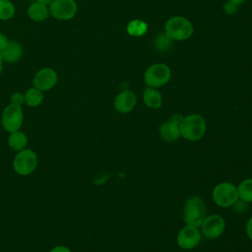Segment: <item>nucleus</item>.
<instances>
[{
  "mask_svg": "<svg viewBox=\"0 0 252 252\" xmlns=\"http://www.w3.org/2000/svg\"><path fill=\"white\" fill-rule=\"evenodd\" d=\"M180 136L188 141L200 140L206 132V121L200 114H190L183 117L179 125Z\"/></svg>",
  "mask_w": 252,
  "mask_h": 252,
  "instance_id": "nucleus-1",
  "label": "nucleus"
},
{
  "mask_svg": "<svg viewBox=\"0 0 252 252\" xmlns=\"http://www.w3.org/2000/svg\"><path fill=\"white\" fill-rule=\"evenodd\" d=\"M206 219V208L201 198L190 197L184 207V220L187 225L199 227Z\"/></svg>",
  "mask_w": 252,
  "mask_h": 252,
  "instance_id": "nucleus-2",
  "label": "nucleus"
},
{
  "mask_svg": "<svg viewBox=\"0 0 252 252\" xmlns=\"http://www.w3.org/2000/svg\"><path fill=\"white\" fill-rule=\"evenodd\" d=\"M37 165V156L32 149H24L16 154L13 159L14 171L22 176L32 174Z\"/></svg>",
  "mask_w": 252,
  "mask_h": 252,
  "instance_id": "nucleus-3",
  "label": "nucleus"
},
{
  "mask_svg": "<svg viewBox=\"0 0 252 252\" xmlns=\"http://www.w3.org/2000/svg\"><path fill=\"white\" fill-rule=\"evenodd\" d=\"M165 33L172 40H184L192 35L193 26L184 17L175 16L166 22Z\"/></svg>",
  "mask_w": 252,
  "mask_h": 252,
  "instance_id": "nucleus-4",
  "label": "nucleus"
},
{
  "mask_svg": "<svg viewBox=\"0 0 252 252\" xmlns=\"http://www.w3.org/2000/svg\"><path fill=\"white\" fill-rule=\"evenodd\" d=\"M24 121V112L22 106L13 103L8 104L3 109L1 115V124L6 132L12 133L21 129Z\"/></svg>",
  "mask_w": 252,
  "mask_h": 252,
  "instance_id": "nucleus-5",
  "label": "nucleus"
},
{
  "mask_svg": "<svg viewBox=\"0 0 252 252\" xmlns=\"http://www.w3.org/2000/svg\"><path fill=\"white\" fill-rule=\"evenodd\" d=\"M213 199L215 203L220 207H230L237 202V188L229 182L220 183L214 188Z\"/></svg>",
  "mask_w": 252,
  "mask_h": 252,
  "instance_id": "nucleus-6",
  "label": "nucleus"
},
{
  "mask_svg": "<svg viewBox=\"0 0 252 252\" xmlns=\"http://www.w3.org/2000/svg\"><path fill=\"white\" fill-rule=\"evenodd\" d=\"M171 76L170 69L165 64H154L145 73V83L152 88L161 87L166 84Z\"/></svg>",
  "mask_w": 252,
  "mask_h": 252,
  "instance_id": "nucleus-7",
  "label": "nucleus"
},
{
  "mask_svg": "<svg viewBox=\"0 0 252 252\" xmlns=\"http://www.w3.org/2000/svg\"><path fill=\"white\" fill-rule=\"evenodd\" d=\"M49 14L57 20H71L77 13V3L75 0H52L48 4Z\"/></svg>",
  "mask_w": 252,
  "mask_h": 252,
  "instance_id": "nucleus-8",
  "label": "nucleus"
},
{
  "mask_svg": "<svg viewBox=\"0 0 252 252\" xmlns=\"http://www.w3.org/2000/svg\"><path fill=\"white\" fill-rule=\"evenodd\" d=\"M58 81V75L57 72L49 67L42 68L38 70L35 75L33 76V87L36 89L42 91V92H47L55 87Z\"/></svg>",
  "mask_w": 252,
  "mask_h": 252,
  "instance_id": "nucleus-9",
  "label": "nucleus"
},
{
  "mask_svg": "<svg viewBox=\"0 0 252 252\" xmlns=\"http://www.w3.org/2000/svg\"><path fill=\"white\" fill-rule=\"evenodd\" d=\"M201 240V234L197 227L186 225L178 232L177 243L180 248L190 250L195 248Z\"/></svg>",
  "mask_w": 252,
  "mask_h": 252,
  "instance_id": "nucleus-10",
  "label": "nucleus"
},
{
  "mask_svg": "<svg viewBox=\"0 0 252 252\" xmlns=\"http://www.w3.org/2000/svg\"><path fill=\"white\" fill-rule=\"evenodd\" d=\"M225 228L224 220L219 215L207 217L202 223V232L208 238H217L222 234Z\"/></svg>",
  "mask_w": 252,
  "mask_h": 252,
  "instance_id": "nucleus-11",
  "label": "nucleus"
},
{
  "mask_svg": "<svg viewBox=\"0 0 252 252\" xmlns=\"http://www.w3.org/2000/svg\"><path fill=\"white\" fill-rule=\"evenodd\" d=\"M136 105V95L131 91H123L114 100V107L121 113L130 112Z\"/></svg>",
  "mask_w": 252,
  "mask_h": 252,
  "instance_id": "nucleus-12",
  "label": "nucleus"
},
{
  "mask_svg": "<svg viewBox=\"0 0 252 252\" xmlns=\"http://www.w3.org/2000/svg\"><path fill=\"white\" fill-rule=\"evenodd\" d=\"M23 54L22 45L14 40H9L8 44L1 50V55L4 61L9 63L17 62Z\"/></svg>",
  "mask_w": 252,
  "mask_h": 252,
  "instance_id": "nucleus-13",
  "label": "nucleus"
},
{
  "mask_svg": "<svg viewBox=\"0 0 252 252\" xmlns=\"http://www.w3.org/2000/svg\"><path fill=\"white\" fill-rule=\"evenodd\" d=\"M49 9L46 4L38 1L32 2L28 8V16L34 22L45 21L49 17Z\"/></svg>",
  "mask_w": 252,
  "mask_h": 252,
  "instance_id": "nucleus-14",
  "label": "nucleus"
},
{
  "mask_svg": "<svg viewBox=\"0 0 252 252\" xmlns=\"http://www.w3.org/2000/svg\"><path fill=\"white\" fill-rule=\"evenodd\" d=\"M159 135L165 141H168V142L176 141L180 136L179 124L173 121L172 119L162 123L161 126L159 127Z\"/></svg>",
  "mask_w": 252,
  "mask_h": 252,
  "instance_id": "nucleus-15",
  "label": "nucleus"
},
{
  "mask_svg": "<svg viewBox=\"0 0 252 252\" xmlns=\"http://www.w3.org/2000/svg\"><path fill=\"white\" fill-rule=\"evenodd\" d=\"M28 142H29L28 136L20 130L10 133V135L8 137L9 147L12 150L17 151V152H20V151L26 149L28 146Z\"/></svg>",
  "mask_w": 252,
  "mask_h": 252,
  "instance_id": "nucleus-16",
  "label": "nucleus"
},
{
  "mask_svg": "<svg viewBox=\"0 0 252 252\" xmlns=\"http://www.w3.org/2000/svg\"><path fill=\"white\" fill-rule=\"evenodd\" d=\"M143 98H144V102L146 103V105L148 107L154 108V109L160 107L161 102H162L160 93L152 87H149L144 91Z\"/></svg>",
  "mask_w": 252,
  "mask_h": 252,
  "instance_id": "nucleus-17",
  "label": "nucleus"
},
{
  "mask_svg": "<svg viewBox=\"0 0 252 252\" xmlns=\"http://www.w3.org/2000/svg\"><path fill=\"white\" fill-rule=\"evenodd\" d=\"M25 102L31 107H36L41 104L43 101V92L36 89L35 87H32L28 89L25 93Z\"/></svg>",
  "mask_w": 252,
  "mask_h": 252,
  "instance_id": "nucleus-18",
  "label": "nucleus"
},
{
  "mask_svg": "<svg viewBox=\"0 0 252 252\" xmlns=\"http://www.w3.org/2000/svg\"><path fill=\"white\" fill-rule=\"evenodd\" d=\"M148 26L141 20H133L127 26V32L130 35L141 36L147 32Z\"/></svg>",
  "mask_w": 252,
  "mask_h": 252,
  "instance_id": "nucleus-19",
  "label": "nucleus"
},
{
  "mask_svg": "<svg viewBox=\"0 0 252 252\" xmlns=\"http://www.w3.org/2000/svg\"><path fill=\"white\" fill-rule=\"evenodd\" d=\"M238 198L244 202H252V179L242 181L237 187Z\"/></svg>",
  "mask_w": 252,
  "mask_h": 252,
  "instance_id": "nucleus-20",
  "label": "nucleus"
},
{
  "mask_svg": "<svg viewBox=\"0 0 252 252\" xmlns=\"http://www.w3.org/2000/svg\"><path fill=\"white\" fill-rule=\"evenodd\" d=\"M16 8L10 0H0V20L7 21L14 17Z\"/></svg>",
  "mask_w": 252,
  "mask_h": 252,
  "instance_id": "nucleus-21",
  "label": "nucleus"
},
{
  "mask_svg": "<svg viewBox=\"0 0 252 252\" xmlns=\"http://www.w3.org/2000/svg\"><path fill=\"white\" fill-rule=\"evenodd\" d=\"M171 38L166 34V33H162V34H158L155 40V45L156 48L161 51L167 50L168 48H170L171 46Z\"/></svg>",
  "mask_w": 252,
  "mask_h": 252,
  "instance_id": "nucleus-22",
  "label": "nucleus"
},
{
  "mask_svg": "<svg viewBox=\"0 0 252 252\" xmlns=\"http://www.w3.org/2000/svg\"><path fill=\"white\" fill-rule=\"evenodd\" d=\"M10 99H11V103L16 104V105L22 106V105L25 103V95H24L22 93H20V92L14 93V94L11 95Z\"/></svg>",
  "mask_w": 252,
  "mask_h": 252,
  "instance_id": "nucleus-23",
  "label": "nucleus"
},
{
  "mask_svg": "<svg viewBox=\"0 0 252 252\" xmlns=\"http://www.w3.org/2000/svg\"><path fill=\"white\" fill-rule=\"evenodd\" d=\"M223 9H224V11H225L226 14L233 15V14H235L236 11H237V5L228 0L227 2H225L224 6H223Z\"/></svg>",
  "mask_w": 252,
  "mask_h": 252,
  "instance_id": "nucleus-24",
  "label": "nucleus"
},
{
  "mask_svg": "<svg viewBox=\"0 0 252 252\" xmlns=\"http://www.w3.org/2000/svg\"><path fill=\"white\" fill-rule=\"evenodd\" d=\"M49 252H72L67 246L64 245H57L53 247Z\"/></svg>",
  "mask_w": 252,
  "mask_h": 252,
  "instance_id": "nucleus-25",
  "label": "nucleus"
},
{
  "mask_svg": "<svg viewBox=\"0 0 252 252\" xmlns=\"http://www.w3.org/2000/svg\"><path fill=\"white\" fill-rule=\"evenodd\" d=\"M9 40H8V37L3 34V33H0V51L4 49V47L8 44Z\"/></svg>",
  "mask_w": 252,
  "mask_h": 252,
  "instance_id": "nucleus-26",
  "label": "nucleus"
},
{
  "mask_svg": "<svg viewBox=\"0 0 252 252\" xmlns=\"http://www.w3.org/2000/svg\"><path fill=\"white\" fill-rule=\"evenodd\" d=\"M246 233L248 237L252 240V218H250L246 223Z\"/></svg>",
  "mask_w": 252,
  "mask_h": 252,
  "instance_id": "nucleus-27",
  "label": "nucleus"
},
{
  "mask_svg": "<svg viewBox=\"0 0 252 252\" xmlns=\"http://www.w3.org/2000/svg\"><path fill=\"white\" fill-rule=\"evenodd\" d=\"M3 58H2V55H1V51H0V75L2 73V69H3Z\"/></svg>",
  "mask_w": 252,
  "mask_h": 252,
  "instance_id": "nucleus-28",
  "label": "nucleus"
},
{
  "mask_svg": "<svg viewBox=\"0 0 252 252\" xmlns=\"http://www.w3.org/2000/svg\"><path fill=\"white\" fill-rule=\"evenodd\" d=\"M229 1L233 2V3H234V4H236V5H239V4H242L245 0H229Z\"/></svg>",
  "mask_w": 252,
  "mask_h": 252,
  "instance_id": "nucleus-29",
  "label": "nucleus"
},
{
  "mask_svg": "<svg viewBox=\"0 0 252 252\" xmlns=\"http://www.w3.org/2000/svg\"><path fill=\"white\" fill-rule=\"evenodd\" d=\"M36 1H38V2H41V3H43V4L48 5L52 0H36Z\"/></svg>",
  "mask_w": 252,
  "mask_h": 252,
  "instance_id": "nucleus-30",
  "label": "nucleus"
}]
</instances>
